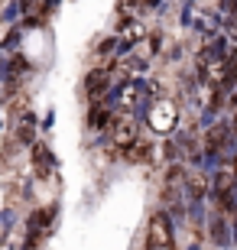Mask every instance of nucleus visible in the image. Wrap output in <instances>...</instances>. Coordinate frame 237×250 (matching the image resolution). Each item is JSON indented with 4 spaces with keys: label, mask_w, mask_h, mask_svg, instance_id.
<instances>
[{
    "label": "nucleus",
    "mask_w": 237,
    "mask_h": 250,
    "mask_svg": "<svg viewBox=\"0 0 237 250\" xmlns=\"http://www.w3.org/2000/svg\"><path fill=\"white\" fill-rule=\"evenodd\" d=\"M33 166H36V172L43 179L52 172V166H55V159H52V153H49V146L46 143H33Z\"/></svg>",
    "instance_id": "1"
},
{
    "label": "nucleus",
    "mask_w": 237,
    "mask_h": 250,
    "mask_svg": "<svg viewBox=\"0 0 237 250\" xmlns=\"http://www.w3.org/2000/svg\"><path fill=\"white\" fill-rule=\"evenodd\" d=\"M221 13H228V17H237V0H221Z\"/></svg>",
    "instance_id": "2"
}]
</instances>
